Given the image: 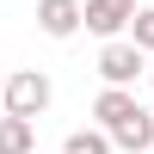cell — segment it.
<instances>
[{
    "label": "cell",
    "instance_id": "obj_1",
    "mask_svg": "<svg viewBox=\"0 0 154 154\" xmlns=\"http://www.w3.org/2000/svg\"><path fill=\"white\" fill-rule=\"evenodd\" d=\"M49 105V74L43 68H25L6 80V117H37V111Z\"/></svg>",
    "mask_w": 154,
    "mask_h": 154
},
{
    "label": "cell",
    "instance_id": "obj_2",
    "mask_svg": "<svg viewBox=\"0 0 154 154\" xmlns=\"http://www.w3.org/2000/svg\"><path fill=\"white\" fill-rule=\"evenodd\" d=\"M130 25H136V0H86V31L93 37L117 43V31H130Z\"/></svg>",
    "mask_w": 154,
    "mask_h": 154
},
{
    "label": "cell",
    "instance_id": "obj_3",
    "mask_svg": "<svg viewBox=\"0 0 154 154\" xmlns=\"http://www.w3.org/2000/svg\"><path fill=\"white\" fill-rule=\"evenodd\" d=\"M37 25H43V37H74L86 25V6L80 0H37Z\"/></svg>",
    "mask_w": 154,
    "mask_h": 154
},
{
    "label": "cell",
    "instance_id": "obj_4",
    "mask_svg": "<svg viewBox=\"0 0 154 154\" xmlns=\"http://www.w3.org/2000/svg\"><path fill=\"white\" fill-rule=\"evenodd\" d=\"M99 74H105V86H130L142 74V49L136 43H105L99 49Z\"/></svg>",
    "mask_w": 154,
    "mask_h": 154
},
{
    "label": "cell",
    "instance_id": "obj_5",
    "mask_svg": "<svg viewBox=\"0 0 154 154\" xmlns=\"http://www.w3.org/2000/svg\"><path fill=\"white\" fill-rule=\"evenodd\" d=\"M0 154H31V117H0Z\"/></svg>",
    "mask_w": 154,
    "mask_h": 154
},
{
    "label": "cell",
    "instance_id": "obj_6",
    "mask_svg": "<svg viewBox=\"0 0 154 154\" xmlns=\"http://www.w3.org/2000/svg\"><path fill=\"white\" fill-rule=\"evenodd\" d=\"M111 148H117V142H111L105 130H74V136H68V148H62V154H111Z\"/></svg>",
    "mask_w": 154,
    "mask_h": 154
},
{
    "label": "cell",
    "instance_id": "obj_7",
    "mask_svg": "<svg viewBox=\"0 0 154 154\" xmlns=\"http://www.w3.org/2000/svg\"><path fill=\"white\" fill-rule=\"evenodd\" d=\"M130 43L142 49V56L154 49V6H142V12H136V25H130Z\"/></svg>",
    "mask_w": 154,
    "mask_h": 154
},
{
    "label": "cell",
    "instance_id": "obj_8",
    "mask_svg": "<svg viewBox=\"0 0 154 154\" xmlns=\"http://www.w3.org/2000/svg\"><path fill=\"white\" fill-rule=\"evenodd\" d=\"M0 105H6V74H0Z\"/></svg>",
    "mask_w": 154,
    "mask_h": 154
}]
</instances>
